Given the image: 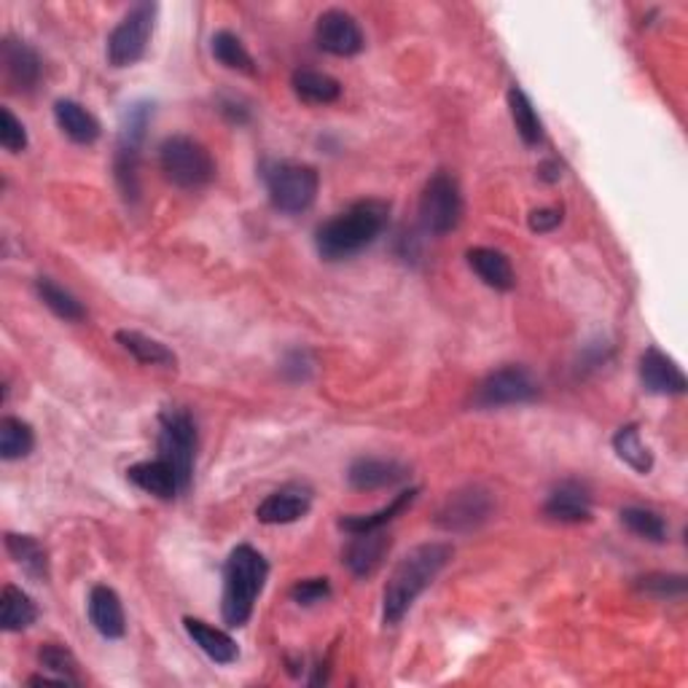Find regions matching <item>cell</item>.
<instances>
[{"mask_svg": "<svg viewBox=\"0 0 688 688\" xmlns=\"http://www.w3.org/2000/svg\"><path fill=\"white\" fill-rule=\"evenodd\" d=\"M452 554H455V549L449 543H420V547L401 557L399 565L390 573L385 592H382V618H385L388 627L404 622V616L417 603L420 594L449 565Z\"/></svg>", "mask_w": 688, "mask_h": 688, "instance_id": "6da1fadb", "label": "cell"}, {"mask_svg": "<svg viewBox=\"0 0 688 688\" xmlns=\"http://www.w3.org/2000/svg\"><path fill=\"white\" fill-rule=\"evenodd\" d=\"M390 221V204L382 200H361L320 223L315 245L326 262H345L374 245Z\"/></svg>", "mask_w": 688, "mask_h": 688, "instance_id": "7a4b0ae2", "label": "cell"}, {"mask_svg": "<svg viewBox=\"0 0 688 688\" xmlns=\"http://www.w3.org/2000/svg\"><path fill=\"white\" fill-rule=\"evenodd\" d=\"M266 579H269V562L264 560L262 551L247 547V543L232 549L226 565H223L221 616L226 627L237 629L251 622Z\"/></svg>", "mask_w": 688, "mask_h": 688, "instance_id": "3957f363", "label": "cell"}, {"mask_svg": "<svg viewBox=\"0 0 688 688\" xmlns=\"http://www.w3.org/2000/svg\"><path fill=\"white\" fill-rule=\"evenodd\" d=\"M151 116H154V105L146 100L133 103L121 116L119 142H116V157H114V172H116V183H119L121 197L127 202H138V197H140V148H142V140H146Z\"/></svg>", "mask_w": 688, "mask_h": 688, "instance_id": "277c9868", "label": "cell"}, {"mask_svg": "<svg viewBox=\"0 0 688 688\" xmlns=\"http://www.w3.org/2000/svg\"><path fill=\"white\" fill-rule=\"evenodd\" d=\"M159 167L167 181L189 191L204 189L215 178V162L210 151L189 135H172L159 146Z\"/></svg>", "mask_w": 688, "mask_h": 688, "instance_id": "5b68a950", "label": "cell"}, {"mask_svg": "<svg viewBox=\"0 0 688 688\" xmlns=\"http://www.w3.org/2000/svg\"><path fill=\"white\" fill-rule=\"evenodd\" d=\"M272 208L285 215H299L318 200L320 176L313 165L272 162L264 172Z\"/></svg>", "mask_w": 688, "mask_h": 688, "instance_id": "8992f818", "label": "cell"}, {"mask_svg": "<svg viewBox=\"0 0 688 688\" xmlns=\"http://www.w3.org/2000/svg\"><path fill=\"white\" fill-rule=\"evenodd\" d=\"M159 457L176 470L181 481V493H186L194 476L197 461V423L183 409H167L159 425Z\"/></svg>", "mask_w": 688, "mask_h": 688, "instance_id": "52a82bcc", "label": "cell"}, {"mask_svg": "<svg viewBox=\"0 0 688 688\" xmlns=\"http://www.w3.org/2000/svg\"><path fill=\"white\" fill-rule=\"evenodd\" d=\"M463 210H466L463 191L449 172L438 170L436 176L427 178L423 194H420V221H423L427 234L444 237V234L455 232L463 221Z\"/></svg>", "mask_w": 688, "mask_h": 688, "instance_id": "ba28073f", "label": "cell"}, {"mask_svg": "<svg viewBox=\"0 0 688 688\" xmlns=\"http://www.w3.org/2000/svg\"><path fill=\"white\" fill-rule=\"evenodd\" d=\"M157 3H138L124 14V20L110 30L108 46H105L110 65L129 67L146 57L148 41L154 35V22H157Z\"/></svg>", "mask_w": 688, "mask_h": 688, "instance_id": "9c48e42d", "label": "cell"}, {"mask_svg": "<svg viewBox=\"0 0 688 688\" xmlns=\"http://www.w3.org/2000/svg\"><path fill=\"white\" fill-rule=\"evenodd\" d=\"M538 399V382L525 366H504L479 382L474 393L476 409H500L530 404Z\"/></svg>", "mask_w": 688, "mask_h": 688, "instance_id": "30bf717a", "label": "cell"}, {"mask_svg": "<svg viewBox=\"0 0 688 688\" xmlns=\"http://www.w3.org/2000/svg\"><path fill=\"white\" fill-rule=\"evenodd\" d=\"M493 495L481 487H466L452 493L438 508L436 525L446 532H470L493 517Z\"/></svg>", "mask_w": 688, "mask_h": 688, "instance_id": "8fae6325", "label": "cell"}, {"mask_svg": "<svg viewBox=\"0 0 688 688\" xmlns=\"http://www.w3.org/2000/svg\"><path fill=\"white\" fill-rule=\"evenodd\" d=\"M315 41H318V46L326 54H334V57H356L366 46L361 24L342 9H328L318 17Z\"/></svg>", "mask_w": 688, "mask_h": 688, "instance_id": "7c38bea8", "label": "cell"}, {"mask_svg": "<svg viewBox=\"0 0 688 688\" xmlns=\"http://www.w3.org/2000/svg\"><path fill=\"white\" fill-rule=\"evenodd\" d=\"M309 508H313V489L294 481V485H285L266 495L256 508V517L264 525H290L307 517Z\"/></svg>", "mask_w": 688, "mask_h": 688, "instance_id": "4fadbf2b", "label": "cell"}, {"mask_svg": "<svg viewBox=\"0 0 688 688\" xmlns=\"http://www.w3.org/2000/svg\"><path fill=\"white\" fill-rule=\"evenodd\" d=\"M393 547V538L388 536L385 527L382 530H369V532H356L352 541L345 549V565L356 579H369L385 562L388 551Z\"/></svg>", "mask_w": 688, "mask_h": 688, "instance_id": "5bb4252c", "label": "cell"}, {"mask_svg": "<svg viewBox=\"0 0 688 688\" xmlns=\"http://www.w3.org/2000/svg\"><path fill=\"white\" fill-rule=\"evenodd\" d=\"M641 382L648 393L654 395H684L688 382L686 374L680 371V366L673 358L665 356L659 347H648L641 356Z\"/></svg>", "mask_w": 688, "mask_h": 688, "instance_id": "9a60e30c", "label": "cell"}, {"mask_svg": "<svg viewBox=\"0 0 688 688\" xmlns=\"http://www.w3.org/2000/svg\"><path fill=\"white\" fill-rule=\"evenodd\" d=\"M0 62H3L6 82L14 92H33L43 76V65L39 54L24 41L6 39L0 46Z\"/></svg>", "mask_w": 688, "mask_h": 688, "instance_id": "2e32d148", "label": "cell"}, {"mask_svg": "<svg viewBox=\"0 0 688 688\" xmlns=\"http://www.w3.org/2000/svg\"><path fill=\"white\" fill-rule=\"evenodd\" d=\"M409 479V468L399 461H385V457H358L347 468V481L352 489L371 493V489L395 487Z\"/></svg>", "mask_w": 688, "mask_h": 688, "instance_id": "e0dca14e", "label": "cell"}, {"mask_svg": "<svg viewBox=\"0 0 688 688\" xmlns=\"http://www.w3.org/2000/svg\"><path fill=\"white\" fill-rule=\"evenodd\" d=\"M543 514L551 522L581 525L592 519V495L579 481H562L560 487L551 489V495L543 504Z\"/></svg>", "mask_w": 688, "mask_h": 688, "instance_id": "ac0fdd59", "label": "cell"}, {"mask_svg": "<svg viewBox=\"0 0 688 688\" xmlns=\"http://www.w3.org/2000/svg\"><path fill=\"white\" fill-rule=\"evenodd\" d=\"M89 622L105 641H121L127 632V616L119 594L110 586H95L89 592Z\"/></svg>", "mask_w": 688, "mask_h": 688, "instance_id": "d6986e66", "label": "cell"}, {"mask_svg": "<svg viewBox=\"0 0 688 688\" xmlns=\"http://www.w3.org/2000/svg\"><path fill=\"white\" fill-rule=\"evenodd\" d=\"M183 627L189 632L191 641H194V646L200 648L210 661H215V665H234V661L240 659L237 643H234L223 629L210 627L208 622L194 616H186Z\"/></svg>", "mask_w": 688, "mask_h": 688, "instance_id": "ffe728a7", "label": "cell"}, {"mask_svg": "<svg viewBox=\"0 0 688 688\" xmlns=\"http://www.w3.org/2000/svg\"><path fill=\"white\" fill-rule=\"evenodd\" d=\"M127 479L133 481V485H138L142 493L154 495V498H159V500H172L178 493H181V481H178L176 470L167 466L162 457L129 466Z\"/></svg>", "mask_w": 688, "mask_h": 688, "instance_id": "44dd1931", "label": "cell"}, {"mask_svg": "<svg viewBox=\"0 0 688 688\" xmlns=\"http://www.w3.org/2000/svg\"><path fill=\"white\" fill-rule=\"evenodd\" d=\"M54 119H57V127L62 133H65L73 142H78V146H92V142L100 140L103 135V127L100 121L95 119V114H89V110L76 100L54 103Z\"/></svg>", "mask_w": 688, "mask_h": 688, "instance_id": "7402d4cb", "label": "cell"}, {"mask_svg": "<svg viewBox=\"0 0 688 688\" xmlns=\"http://www.w3.org/2000/svg\"><path fill=\"white\" fill-rule=\"evenodd\" d=\"M470 269L479 275V281L495 290H511L514 288V269L506 253L495 251V247H470L466 253Z\"/></svg>", "mask_w": 688, "mask_h": 688, "instance_id": "603a6c76", "label": "cell"}, {"mask_svg": "<svg viewBox=\"0 0 688 688\" xmlns=\"http://www.w3.org/2000/svg\"><path fill=\"white\" fill-rule=\"evenodd\" d=\"M6 549L11 560L20 565L30 579L49 581V551L35 536H22V532H6Z\"/></svg>", "mask_w": 688, "mask_h": 688, "instance_id": "cb8c5ba5", "label": "cell"}, {"mask_svg": "<svg viewBox=\"0 0 688 688\" xmlns=\"http://www.w3.org/2000/svg\"><path fill=\"white\" fill-rule=\"evenodd\" d=\"M420 489L417 487H409L404 489V493L395 495L393 500H390L388 506H382L380 511L374 514H356V517H342L339 519V527H342L345 532H350V536H356V532H369V530H382V527H388L393 519H399L401 514L406 511L409 506L417 500Z\"/></svg>", "mask_w": 688, "mask_h": 688, "instance_id": "d4e9b609", "label": "cell"}, {"mask_svg": "<svg viewBox=\"0 0 688 688\" xmlns=\"http://www.w3.org/2000/svg\"><path fill=\"white\" fill-rule=\"evenodd\" d=\"M290 86H294L296 97L309 105H328L342 97V84L337 78L320 71H309V67L296 71L294 78H290Z\"/></svg>", "mask_w": 688, "mask_h": 688, "instance_id": "484cf974", "label": "cell"}, {"mask_svg": "<svg viewBox=\"0 0 688 688\" xmlns=\"http://www.w3.org/2000/svg\"><path fill=\"white\" fill-rule=\"evenodd\" d=\"M35 618H39V607L30 600V594L22 592L20 586H3V594H0V627L6 632H22L33 627Z\"/></svg>", "mask_w": 688, "mask_h": 688, "instance_id": "4316f807", "label": "cell"}, {"mask_svg": "<svg viewBox=\"0 0 688 688\" xmlns=\"http://www.w3.org/2000/svg\"><path fill=\"white\" fill-rule=\"evenodd\" d=\"M508 110H511L514 127H517L525 146H541L543 121L541 116H538L536 105H532L530 97H527L519 86H511V89H508Z\"/></svg>", "mask_w": 688, "mask_h": 688, "instance_id": "83f0119b", "label": "cell"}, {"mask_svg": "<svg viewBox=\"0 0 688 688\" xmlns=\"http://www.w3.org/2000/svg\"><path fill=\"white\" fill-rule=\"evenodd\" d=\"M116 342H119L135 361L146 366H176V352L165 347L157 339L146 337L140 331H116Z\"/></svg>", "mask_w": 688, "mask_h": 688, "instance_id": "f1b7e54d", "label": "cell"}, {"mask_svg": "<svg viewBox=\"0 0 688 688\" xmlns=\"http://www.w3.org/2000/svg\"><path fill=\"white\" fill-rule=\"evenodd\" d=\"M613 449H616L618 461H624L632 470H637V474H650L654 470V455H650V449L646 444H643L641 438V431H637V425H624L618 427V433L613 436Z\"/></svg>", "mask_w": 688, "mask_h": 688, "instance_id": "f546056e", "label": "cell"}, {"mask_svg": "<svg viewBox=\"0 0 688 688\" xmlns=\"http://www.w3.org/2000/svg\"><path fill=\"white\" fill-rule=\"evenodd\" d=\"M35 294H39V299L46 304L49 309H52L54 315L62 320H71V324H78V320L86 318V309L84 304L76 299V296L71 294V290H65L62 285H57L54 281H49V277H39L35 281Z\"/></svg>", "mask_w": 688, "mask_h": 688, "instance_id": "4dcf8cb0", "label": "cell"}, {"mask_svg": "<svg viewBox=\"0 0 688 688\" xmlns=\"http://www.w3.org/2000/svg\"><path fill=\"white\" fill-rule=\"evenodd\" d=\"M210 52H213V57L219 60L223 67H229V71L247 73V76L256 73V62H253L251 52L245 49V43L240 41L234 33H229V30H219V33L213 35V41H210Z\"/></svg>", "mask_w": 688, "mask_h": 688, "instance_id": "1f68e13d", "label": "cell"}, {"mask_svg": "<svg viewBox=\"0 0 688 688\" xmlns=\"http://www.w3.org/2000/svg\"><path fill=\"white\" fill-rule=\"evenodd\" d=\"M35 446V433L20 417L0 420V457L3 461H20L28 457Z\"/></svg>", "mask_w": 688, "mask_h": 688, "instance_id": "d6a6232c", "label": "cell"}, {"mask_svg": "<svg viewBox=\"0 0 688 688\" xmlns=\"http://www.w3.org/2000/svg\"><path fill=\"white\" fill-rule=\"evenodd\" d=\"M622 522L632 536L643 538V541L650 543H661L667 538V522L661 514L650 511V508L643 506H627L622 508Z\"/></svg>", "mask_w": 688, "mask_h": 688, "instance_id": "836d02e7", "label": "cell"}, {"mask_svg": "<svg viewBox=\"0 0 688 688\" xmlns=\"http://www.w3.org/2000/svg\"><path fill=\"white\" fill-rule=\"evenodd\" d=\"M39 665L41 669H46V673L65 678L71 686H82L76 656H73L71 648L60 646V643H43L39 648Z\"/></svg>", "mask_w": 688, "mask_h": 688, "instance_id": "e575fe53", "label": "cell"}, {"mask_svg": "<svg viewBox=\"0 0 688 688\" xmlns=\"http://www.w3.org/2000/svg\"><path fill=\"white\" fill-rule=\"evenodd\" d=\"M635 586L654 600H678L686 594L688 581L680 573H648L637 579Z\"/></svg>", "mask_w": 688, "mask_h": 688, "instance_id": "d590c367", "label": "cell"}, {"mask_svg": "<svg viewBox=\"0 0 688 688\" xmlns=\"http://www.w3.org/2000/svg\"><path fill=\"white\" fill-rule=\"evenodd\" d=\"M0 146L9 154H20L28 148V129L11 114V108H0Z\"/></svg>", "mask_w": 688, "mask_h": 688, "instance_id": "8d00e7d4", "label": "cell"}, {"mask_svg": "<svg viewBox=\"0 0 688 688\" xmlns=\"http://www.w3.org/2000/svg\"><path fill=\"white\" fill-rule=\"evenodd\" d=\"M328 597H331V581L328 579H307L290 586V600H294L296 605L309 607V605L326 603Z\"/></svg>", "mask_w": 688, "mask_h": 688, "instance_id": "74e56055", "label": "cell"}, {"mask_svg": "<svg viewBox=\"0 0 688 688\" xmlns=\"http://www.w3.org/2000/svg\"><path fill=\"white\" fill-rule=\"evenodd\" d=\"M527 223H530L532 232H538V234L554 232V229L562 223V208H541V210H532L530 219H527Z\"/></svg>", "mask_w": 688, "mask_h": 688, "instance_id": "f35d334b", "label": "cell"}, {"mask_svg": "<svg viewBox=\"0 0 688 688\" xmlns=\"http://www.w3.org/2000/svg\"><path fill=\"white\" fill-rule=\"evenodd\" d=\"M30 686H71L65 678H60V675H33V678H28Z\"/></svg>", "mask_w": 688, "mask_h": 688, "instance_id": "ab89813d", "label": "cell"}, {"mask_svg": "<svg viewBox=\"0 0 688 688\" xmlns=\"http://www.w3.org/2000/svg\"><path fill=\"white\" fill-rule=\"evenodd\" d=\"M223 114H229V119L232 121H237V124H243V121H247V108H243V105H237V103H223Z\"/></svg>", "mask_w": 688, "mask_h": 688, "instance_id": "60d3db41", "label": "cell"}, {"mask_svg": "<svg viewBox=\"0 0 688 688\" xmlns=\"http://www.w3.org/2000/svg\"><path fill=\"white\" fill-rule=\"evenodd\" d=\"M541 170H543V172H541V176H543V178H547V181H549V183L560 181V176H562V172H560V167H557L554 162H547V165H543V167H541Z\"/></svg>", "mask_w": 688, "mask_h": 688, "instance_id": "b9f144b4", "label": "cell"}]
</instances>
